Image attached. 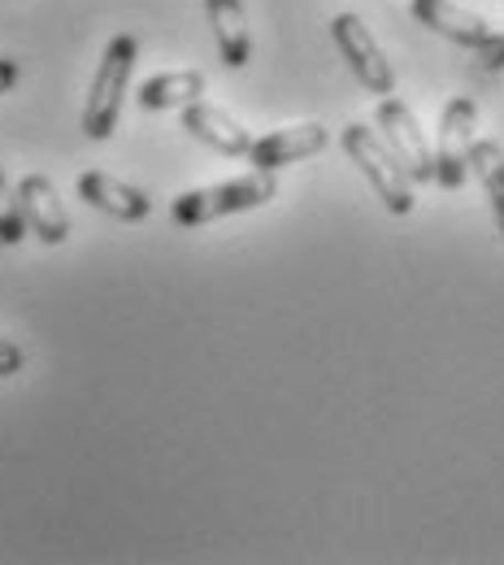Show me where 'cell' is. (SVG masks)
I'll list each match as a JSON object with an SVG mask.
<instances>
[{"instance_id": "15", "label": "cell", "mask_w": 504, "mask_h": 565, "mask_svg": "<svg viewBox=\"0 0 504 565\" xmlns=\"http://www.w3.org/2000/svg\"><path fill=\"white\" fill-rule=\"evenodd\" d=\"M26 239V217H22V201H18V192L9 188V179H4V170H0V244H22Z\"/></svg>"}, {"instance_id": "9", "label": "cell", "mask_w": 504, "mask_h": 565, "mask_svg": "<svg viewBox=\"0 0 504 565\" xmlns=\"http://www.w3.org/2000/svg\"><path fill=\"white\" fill-rule=\"evenodd\" d=\"M183 131H187L192 140L210 143L222 157H248V152H253V136H248L226 109L205 105V100L183 105Z\"/></svg>"}, {"instance_id": "12", "label": "cell", "mask_w": 504, "mask_h": 565, "mask_svg": "<svg viewBox=\"0 0 504 565\" xmlns=\"http://www.w3.org/2000/svg\"><path fill=\"white\" fill-rule=\"evenodd\" d=\"M205 13H210V26H214L222 62H226L230 71H244V66H248V53H253L244 0H205Z\"/></svg>"}, {"instance_id": "16", "label": "cell", "mask_w": 504, "mask_h": 565, "mask_svg": "<svg viewBox=\"0 0 504 565\" xmlns=\"http://www.w3.org/2000/svg\"><path fill=\"white\" fill-rule=\"evenodd\" d=\"M474 57H479V66H483V71H504V35L501 31H496L483 49H474Z\"/></svg>"}, {"instance_id": "7", "label": "cell", "mask_w": 504, "mask_h": 565, "mask_svg": "<svg viewBox=\"0 0 504 565\" xmlns=\"http://www.w3.org/2000/svg\"><path fill=\"white\" fill-rule=\"evenodd\" d=\"M18 201H22L26 226H31L44 244H66V235H71V217H66V205H62L53 179H44V174H26V179L18 183Z\"/></svg>"}, {"instance_id": "3", "label": "cell", "mask_w": 504, "mask_h": 565, "mask_svg": "<svg viewBox=\"0 0 504 565\" xmlns=\"http://www.w3.org/2000/svg\"><path fill=\"white\" fill-rule=\"evenodd\" d=\"M340 143H344V152L353 157V166H357L361 174L369 179V188L378 192V201L387 205L392 213H414V179H409V170L396 161V152L387 148L383 136H374L365 122H348L344 131H340Z\"/></svg>"}, {"instance_id": "13", "label": "cell", "mask_w": 504, "mask_h": 565, "mask_svg": "<svg viewBox=\"0 0 504 565\" xmlns=\"http://www.w3.org/2000/svg\"><path fill=\"white\" fill-rule=\"evenodd\" d=\"M205 92V74L201 71H165L152 74L140 87V105L144 109H183L192 100H201Z\"/></svg>"}, {"instance_id": "8", "label": "cell", "mask_w": 504, "mask_h": 565, "mask_svg": "<svg viewBox=\"0 0 504 565\" xmlns=\"http://www.w3.org/2000/svg\"><path fill=\"white\" fill-rule=\"evenodd\" d=\"M326 143H331V131L322 122H300V127H283V131H270V136L253 140L248 161L257 170H279V166H291V161H304V157L322 152Z\"/></svg>"}, {"instance_id": "5", "label": "cell", "mask_w": 504, "mask_h": 565, "mask_svg": "<svg viewBox=\"0 0 504 565\" xmlns=\"http://www.w3.org/2000/svg\"><path fill=\"white\" fill-rule=\"evenodd\" d=\"M374 122H378V136L387 140V148L396 152V161L409 170L414 183H435V148L427 143L414 109L396 96H387L378 109H374Z\"/></svg>"}, {"instance_id": "1", "label": "cell", "mask_w": 504, "mask_h": 565, "mask_svg": "<svg viewBox=\"0 0 504 565\" xmlns=\"http://www.w3.org/2000/svg\"><path fill=\"white\" fill-rule=\"evenodd\" d=\"M279 196V183H275V170H253V174H239V179H226L214 188H192L174 201V222L179 226H205L217 217H230V213H248L261 210Z\"/></svg>"}, {"instance_id": "11", "label": "cell", "mask_w": 504, "mask_h": 565, "mask_svg": "<svg viewBox=\"0 0 504 565\" xmlns=\"http://www.w3.org/2000/svg\"><path fill=\"white\" fill-rule=\"evenodd\" d=\"M409 9H414V18L422 26H431L435 35H443V40H452L461 49H483L496 35L479 13H470V9H461L452 0H414Z\"/></svg>"}, {"instance_id": "2", "label": "cell", "mask_w": 504, "mask_h": 565, "mask_svg": "<svg viewBox=\"0 0 504 565\" xmlns=\"http://www.w3.org/2000/svg\"><path fill=\"white\" fill-rule=\"evenodd\" d=\"M136 35H114L100 66H96V78L87 87V105H83V136L87 140H109L114 127H118V114H122V96H127V83H131V71H136Z\"/></svg>"}, {"instance_id": "17", "label": "cell", "mask_w": 504, "mask_h": 565, "mask_svg": "<svg viewBox=\"0 0 504 565\" xmlns=\"http://www.w3.org/2000/svg\"><path fill=\"white\" fill-rule=\"evenodd\" d=\"M22 361H26V353H22L13 340H4V335H0V379L18 374V370H22Z\"/></svg>"}, {"instance_id": "10", "label": "cell", "mask_w": 504, "mask_h": 565, "mask_svg": "<svg viewBox=\"0 0 504 565\" xmlns=\"http://www.w3.org/2000/svg\"><path fill=\"white\" fill-rule=\"evenodd\" d=\"M78 196H83L92 210L109 213V217H118V222H144L148 210H152L148 192L122 183V179H114V174H105V170L78 174Z\"/></svg>"}, {"instance_id": "18", "label": "cell", "mask_w": 504, "mask_h": 565, "mask_svg": "<svg viewBox=\"0 0 504 565\" xmlns=\"http://www.w3.org/2000/svg\"><path fill=\"white\" fill-rule=\"evenodd\" d=\"M13 83H18V62H13V57H0V96H4Z\"/></svg>"}, {"instance_id": "14", "label": "cell", "mask_w": 504, "mask_h": 565, "mask_svg": "<svg viewBox=\"0 0 504 565\" xmlns=\"http://www.w3.org/2000/svg\"><path fill=\"white\" fill-rule=\"evenodd\" d=\"M470 170L479 174L487 201H492V213H496V226L504 235V148L496 140H474L470 148Z\"/></svg>"}, {"instance_id": "6", "label": "cell", "mask_w": 504, "mask_h": 565, "mask_svg": "<svg viewBox=\"0 0 504 565\" xmlns=\"http://www.w3.org/2000/svg\"><path fill=\"white\" fill-rule=\"evenodd\" d=\"M331 35H335V44H340L344 62L353 66L361 87H365V92H374V96H392V87H396V71H392L387 53L378 49V40L369 35V26L361 22L357 13H340V18L331 22Z\"/></svg>"}, {"instance_id": "4", "label": "cell", "mask_w": 504, "mask_h": 565, "mask_svg": "<svg viewBox=\"0 0 504 565\" xmlns=\"http://www.w3.org/2000/svg\"><path fill=\"white\" fill-rule=\"evenodd\" d=\"M479 140V105L470 96H452L439 118V143H435V183L457 192L470 179V148Z\"/></svg>"}]
</instances>
